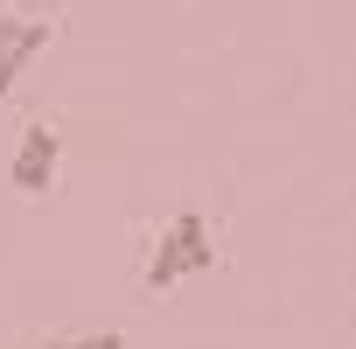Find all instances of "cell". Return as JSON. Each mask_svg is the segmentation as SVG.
Wrapping results in <instances>:
<instances>
[{
  "mask_svg": "<svg viewBox=\"0 0 356 349\" xmlns=\"http://www.w3.org/2000/svg\"><path fill=\"white\" fill-rule=\"evenodd\" d=\"M189 273H217V238H210V224H203L196 210H182V217L161 231V245H154V259H147V286L168 293L175 279H189Z\"/></svg>",
  "mask_w": 356,
  "mask_h": 349,
  "instance_id": "obj_1",
  "label": "cell"
},
{
  "mask_svg": "<svg viewBox=\"0 0 356 349\" xmlns=\"http://www.w3.org/2000/svg\"><path fill=\"white\" fill-rule=\"evenodd\" d=\"M49 349H126V342H119L112 328H84V335H56Z\"/></svg>",
  "mask_w": 356,
  "mask_h": 349,
  "instance_id": "obj_4",
  "label": "cell"
},
{
  "mask_svg": "<svg viewBox=\"0 0 356 349\" xmlns=\"http://www.w3.org/2000/svg\"><path fill=\"white\" fill-rule=\"evenodd\" d=\"M49 35H56V22H42V15H8L0 22V98H8L22 84V70L49 49Z\"/></svg>",
  "mask_w": 356,
  "mask_h": 349,
  "instance_id": "obj_2",
  "label": "cell"
},
{
  "mask_svg": "<svg viewBox=\"0 0 356 349\" xmlns=\"http://www.w3.org/2000/svg\"><path fill=\"white\" fill-rule=\"evenodd\" d=\"M56 161H63V140H56V126H29L22 133V147H15V189L22 196H49V182H56Z\"/></svg>",
  "mask_w": 356,
  "mask_h": 349,
  "instance_id": "obj_3",
  "label": "cell"
}]
</instances>
